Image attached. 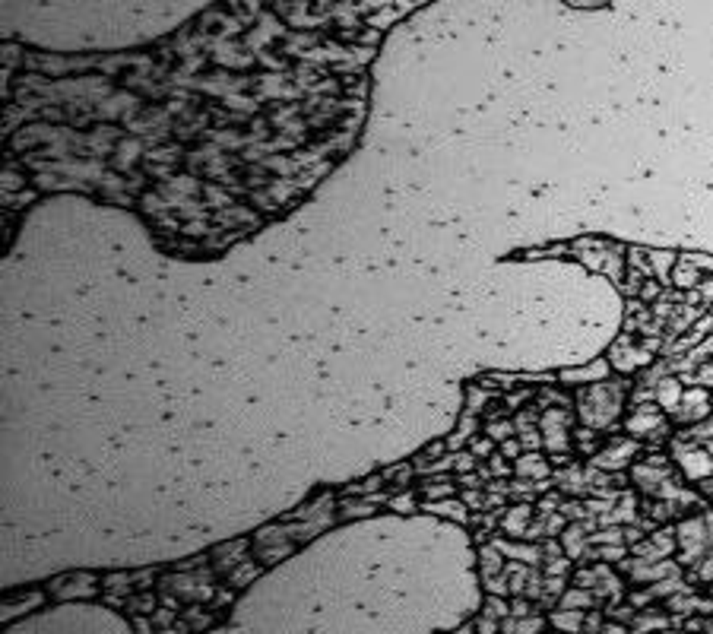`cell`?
Segmentation results:
<instances>
[{"instance_id":"6da1fadb","label":"cell","mask_w":713,"mask_h":634,"mask_svg":"<svg viewBox=\"0 0 713 634\" xmlns=\"http://www.w3.org/2000/svg\"><path fill=\"white\" fill-rule=\"evenodd\" d=\"M625 387L627 384H596V387H590V390H580V406H590L593 403V409H583V422L593 425V428H605V425L619 415V406H621V397H625Z\"/></svg>"},{"instance_id":"7a4b0ae2","label":"cell","mask_w":713,"mask_h":634,"mask_svg":"<svg viewBox=\"0 0 713 634\" xmlns=\"http://www.w3.org/2000/svg\"><path fill=\"white\" fill-rule=\"evenodd\" d=\"M710 397H707L704 387H694V390H688L682 397V403H679V409H675V419L679 422H701L707 413H710Z\"/></svg>"},{"instance_id":"3957f363","label":"cell","mask_w":713,"mask_h":634,"mask_svg":"<svg viewBox=\"0 0 713 634\" xmlns=\"http://www.w3.org/2000/svg\"><path fill=\"white\" fill-rule=\"evenodd\" d=\"M682 470L688 473L691 482H701V479L713 476V454L710 450H691V454L682 457Z\"/></svg>"},{"instance_id":"277c9868","label":"cell","mask_w":713,"mask_h":634,"mask_svg":"<svg viewBox=\"0 0 713 634\" xmlns=\"http://www.w3.org/2000/svg\"><path fill=\"white\" fill-rule=\"evenodd\" d=\"M682 384L675 381V377H666V381L656 384V403L663 409H669V413H675L679 409V403H682Z\"/></svg>"},{"instance_id":"5b68a950","label":"cell","mask_w":713,"mask_h":634,"mask_svg":"<svg viewBox=\"0 0 713 634\" xmlns=\"http://www.w3.org/2000/svg\"><path fill=\"white\" fill-rule=\"evenodd\" d=\"M561 377H565V381H605V377H609V361L599 359V361H593L590 368L568 371V375H561Z\"/></svg>"},{"instance_id":"8992f818","label":"cell","mask_w":713,"mask_h":634,"mask_svg":"<svg viewBox=\"0 0 713 634\" xmlns=\"http://www.w3.org/2000/svg\"><path fill=\"white\" fill-rule=\"evenodd\" d=\"M653 260H656V279L666 282L669 270H672V264H675V254H653Z\"/></svg>"},{"instance_id":"52a82bcc","label":"cell","mask_w":713,"mask_h":634,"mask_svg":"<svg viewBox=\"0 0 713 634\" xmlns=\"http://www.w3.org/2000/svg\"><path fill=\"white\" fill-rule=\"evenodd\" d=\"M710 406H713V399H710Z\"/></svg>"}]
</instances>
